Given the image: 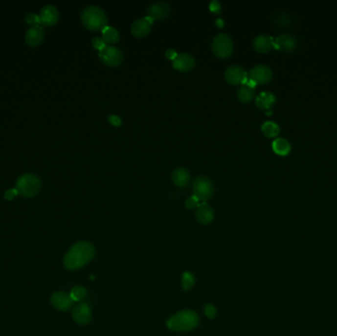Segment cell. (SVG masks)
I'll return each instance as SVG.
<instances>
[{"instance_id": "obj_1", "label": "cell", "mask_w": 337, "mask_h": 336, "mask_svg": "<svg viewBox=\"0 0 337 336\" xmlns=\"http://www.w3.org/2000/svg\"><path fill=\"white\" fill-rule=\"evenodd\" d=\"M94 256V246L88 242H79L65 254L63 264L68 270H77L88 264Z\"/></svg>"}, {"instance_id": "obj_2", "label": "cell", "mask_w": 337, "mask_h": 336, "mask_svg": "<svg viewBox=\"0 0 337 336\" xmlns=\"http://www.w3.org/2000/svg\"><path fill=\"white\" fill-rule=\"evenodd\" d=\"M199 323L198 315L189 310H184L171 316L167 321V327L174 331H189L194 329Z\"/></svg>"}, {"instance_id": "obj_3", "label": "cell", "mask_w": 337, "mask_h": 336, "mask_svg": "<svg viewBox=\"0 0 337 336\" xmlns=\"http://www.w3.org/2000/svg\"><path fill=\"white\" fill-rule=\"evenodd\" d=\"M83 25L90 31H102L108 25V17L106 12L99 6L90 5L83 9L81 13Z\"/></svg>"}, {"instance_id": "obj_4", "label": "cell", "mask_w": 337, "mask_h": 336, "mask_svg": "<svg viewBox=\"0 0 337 336\" xmlns=\"http://www.w3.org/2000/svg\"><path fill=\"white\" fill-rule=\"evenodd\" d=\"M16 189L24 197H34L41 190V179L34 174L23 175L16 181Z\"/></svg>"}, {"instance_id": "obj_5", "label": "cell", "mask_w": 337, "mask_h": 336, "mask_svg": "<svg viewBox=\"0 0 337 336\" xmlns=\"http://www.w3.org/2000/svg\"><path fill=\"white\" fill-rule=\"evenodd\" d=\"M212 50L218 57H229L234 50V42L232 38L224 33L216 35L212 40Z\"/></svg>"}, {"instance_id": "obj_6", "label": "cell", "mask_w": 337, "mask_h": 336, "mask_svg": "<svg viewBox=\"0 0 337 336\" xmlns=\"http://www.w3.org/2000/svg\"><path fill=\"white\" fill-rule=\"evenodd\" d=\"M192 192L199 201H206L211 198L214 193V184L208 178L198 177L192 183Z\"/></svg>"}, {"instance_id": "obj_7", "label": "cell", "mask_w": 337, "mask_h": 336, "mask_svg": "<svg viewBox=\"0 0 337 336\" xmlns=\"http://www.w3.org/2000/svg\"><path fill=\"white\" fill-rule=\"evenodd\" d=\"M99 58L108 66H117L123 60V53L117 46L106 45L99 51Z\"/></svg>"}, {"instance_id": "obj_8", "label": "cell", "mask_w": 337, "mask_h": 336, "mask_svg": "<svg viewBox=\"0 0 337 336\" xmlns=\"http://www.w3.org/2000/svg\"><path fill=\"white\" fill-rule=\"evenodd\" d=\"M247 77L252 80L256 85L257 84H266L271 81L273 77V72L271 68L264 64H257L253 66L248 71Z\"/></svg>"}, {"instance_id": "obj_9", "label": "cell", "mask_w": 337, "mask_h": 336, "mask_svg": "<svg viewBox=\"0 0 337 336\" xmlns=\"http://www.w3.org/2000/svg\"><path fill=\"white\" fill-rule=\"evenodd\" d=\"M224 77L226 81L233 85L244 84L246 79L247 78V72L241 66L238 65H231L224 72Z\"/></svg>"}, {"instance_id": "obj_10", "label": "cell", "mask_w": 337, "mask_h": 336, "mask_svg": "<svg viewBox=\"0 0 337 336\" xmlns=\"http://www.w3.org/2000/svg\"><path fill=\"white\" fill-rule=\"evenodd\" d=\"M173 66L179 71L187 72L193 69L195 66V58L192 54L183 52L178 54V56L173 60Z\"/></svg>"}, {"instance_id": "obj_11", "label": "cell", "mask_w": 337, "mask_h": 336, "mask_svg": "<svg viewBox=\"0 0 337 336\" xmlns=\"http://www.w3.org/2000/svg\"><path fill=\"white\" fill-rule=\"evenodd\" d=\"M297 40L291 34H281L274 40V46L282 51L291 52L297 48Z\"/></svg>"}, {"instance_id": "obj_12", "label": "cell", "mask_w": 337, "mask_h": 336, "mask_svg": "<svg viewBox=\"0 0 337 336\" xmlns=\"http://www.w3.org/2000/svg\"><path fill=\"white\" fill-rule=\"evenodd\" d=\"M50 302L56 310L66 312L71 308L74 301L69 294H66L64 292H56L51 296Z\"/></svg>"}, {"instance_id": "obj_13", "label": "cell", "mask_w": 337, "mask_h": 336, "mask_svg": "<svg viewBox=\"0 0 337 336\" xmlns=\"http://www.w3.org/2000/svg\"><path fill=\"white\" fill-rule=\"evenodd\" d=\"M195 217L200 224L207 225L211 223L212 220L214 219V211L208 203L202 202V203H199L198 206L196 207Z\"/></svg>"}, {"instance_id": "obj_14", "label": "cell", "mask_w": 337, "mask_h": 336, "mask_svg": "<svg viewBox=\"0 0 337 336\" xmlns=\"http://www.w3.org/2000/svg\"><path fill=\"white\" fill-rule=\"evenodd\" d=\"M170 5L165 1L154 2L147 9L148 16H150L154 20H161L166 18L170 14Z\"/></svg>"}, {"instance_id": "obj_15", "label": "cell", "mask_w": 337, "mask_h": 336, "mask_svg": "<svg viewBox=\"0 0 337 336\" xmlns=\"http://www.w3.org/2000/svg\"><path fill=\"white\" fill-rule=\"evenodd\" d=\"M40 19L42 25L53 26L57 23L59 19V12L57 8L53 5H45L40 14Z\"/></svg>"}, {"instance_id": "obj_16", "label": "cell", "mask_w": 337, "mask_h": 336, "mask_svg": "<svg viewBox=\"0 0 337 336\" xmlns=\"http://www.w3.org/2000/svg\"><path fill=\"white\" fill-rule=\"evenodd\" d=\"M72 316L75 322H77L78 324H81V325L87 324L90 322L91 317H92L91 309L86 303L78 304L73 310Z\"/></svg>"}, {"instance_id": "obj_17", "label": "cell", "mask_w": 337, "mask_h": 336, "mask_svg": "<svg viewBox=\"0 0 337 336\" xmlns=\"http://www.w3.org/2000/svg\"><path fill=\"white\" fill-rule=\"evenodd\" d=\"M45 38V31L41 25L32 26L26 33L25 41L30 46L40 45Z\"/></svg>"}, {"instance_id": "obj_18", "label": "cell", "mask_w": 337, "mask_h": 336, "mask_svg": "<svg viewBox=\"0 0 337 336\" xmlns=\"http://www.w3.org/2000/svg\"><path fill=\"white\" fill-rule=\"evenodd\" d=\"M252 45L254 49L258 52H267L274 46V39L268 35H259L257 36L253 42Z\"/></svg>"}, {"instance_id": "obj_19", "label": "cell", "mask_w": 337, "mask_h": 336, "mask_svg": "<svg viewBox=\"0 0 337 336\" xmlns=\"http://www.w3.org/2000/svg\"><path fill=\"white\" fill-rule=\"evenodd\" d=\"M151 26L152 24L146 18H139L132 23L131 33L137 38H143L149 34Z\"/></svg>"}, {"instance_id": "obj_20", "label": "cell", "mask_w": 337, "mask_h": 336, "mask_svg": "<svg viewBox=\"0 0 337 336\" xmlns=\"http://www.w3.org/2000/svg\"><path fill=\"white\" fill-rule=\"evenodd\" d=\"M172 180L179 187H184L189 183L190 173L186 168H176L172 173Z\"/></svg>"}, {"instance_id": "obj_21", "label": "cell", "mask_w": 337, "mask_h": 336, "mask_svg": "<svg viewBox=\"0 0 337 336\" xmlns=\"http://www.w3.org/2000/svg\"><path fill=\"white\" fill-rule=\"evenodd\" d=\"M276 102V97L273 93L263 91L255 98V105L260 110H269Z\"/></svg>"}, {"instance_id": "obj_22", "label": "cell", "mask_w": 337, "mask_h": 336, "mask_svg": "<svg viewBox=\"0 0 337 336\" xmlns=\"http://www.w3.org/2000/svg\"><path fill=\"white\" fill-rule=\"evenodd\" d=\"M273 151L279 156H287L292 149L290 142L283 137H278L272 142Z\"/></svg>"}, {"instance_id": "obj_23", "label": "cell", "mask_w": 337, "mask_h": 336, "mask_svg": "<svg viewBox=\"0 0 337 336\" xmlns=\"http://www.w3.org/2000/svg\"><path fill=\"white\" fill-rule=\"evenodd\" d=\"M102 34H103V39L106 42V44H110V45H113L116 44L119 41V32L117 31V29H115L114 27L112 26H107L102 30Z\"/></svg>"}, {"instance_id": "obj_24", "label": "cell", "mask_w": 337, "mask_h": 336, "mask_svg": "<svg viewBox=\"0 0 337 336\" xmlns=\"http://www.w3.org/2000/svg\"><path fill=\"white\" fill-rule=\"evenodd\" d=\"M261 130L263 134L267 137H276L279 132H280V127L279 125L271 120H267L262 123L261 125Z\"/></svg>"}, {"instance_id": "obj_25", "label": "cell", "mask_w": 337, "mask_h": 336, "mask_svg": "<svg viewBox=\"0 0 337 336\" xmlns=\"http://www.w3.org/2000/svg\"><path fill=\"white\" fill-rule=\"evenodd\" d=\"M255 96V89L247 85H242L238 90V99L242 103H249Z\"/></svg>"}, {"instance_id": "obj_26", "label": "cell", "mask_w": 337, "mask_h": 336, "mask_svg": "<svg viewBox=\"0 0 337 336\" xmlns=\"http://www.w3.org/2000/svg\"><path fill=\"white\" fill-rule=\"evenodd\" d=\"M69 295L74 302H79V301H82L83 299H85V297L87 295V290L83 286H75L71 290Z\"/></svg>"}, {"instance_id": "obj_27", "label": "cell", "mask_w": 337, "mask_h": 336, "mask_svg": "<svg viewBox=\"0 0 337 336\" xmlns=\"http://www.w3.org/2000/svg\"><path fill=\"white\" fill-rule=\"evenodd\" d=\"M194 285V276L186 271L181 276V286L183 290H189Z\"/></svg>"}, {"instance_id": "obj_28", "label": "cell", "mask_w": 337, "mask_h": 336, "mask_svg": "<svg viewBox=\"0 0 337 336\" xmlns=\"http://www.w3.org/2000/svg\"><path fill=\"white\" fill-rule=\"evenodd\" d=\"M199 204V199L197 197H195L194 195L189 196L188 198H186V200L184 201V206L186 209L188 210H192L195 207H197Z\"/></svg>"}, {"instance_id": "obj_29", "label": "cell", "mask_w": 337, "mask_h": 336, "mask_svg": "<svg viewBox=\"0 0 337 336\" xmlns=\"http://www.w3.org/2000/svg\"><path fill=\"white\" fill-rule=\"evenodd\" d=\"M92 45H93V46H94L96 49H99V51L102 50V49L107 45L106 42L104 41V39H103L102 37H96V38H94V39L92 40Z\"/></svg>"}, {"instance_id": "obj_30", "label": "cell", "mask_w": 337, "mask_h": 336, "mask_svg": "<svg viewBox=\"0 0 337 336\" xmlns=\"http://www.w3.org/2000/svg\"><path fill=\"white\" fill-rule=\"evenodd\" d=\"M26 22L30 25H41V19H40V16H38L37 14H34V13H31V14H28L26 16Z\"/></svg>"}, {"instance_id": "obj_31", "label": "cell", "mask_w": 337, "mask_h": 336, "mask_svg": "<svg viewBox=\"0 0 337 336\" xmlns=\"http://www.w3.org/2000/svg\"><path fill=\"white\" fill-rule=\"evenodd\" d=\"M216 308L213 305L210 304H206L204 306V314L206 316H208L209 318H214L216 315Z\"/></svg>"}, {"instance_id": "obj_32", "label": "cell", "mask_w": 337, "mask_h": 336, "mask_svg": "<svg viewBox=\"0 0 337 336\" xmlns=\"http://www.w3.org/2000/svg\"><path fill=\"white\" fill-rule=\"evenodd\" d=\"M108 120L109 122L113 125V126H120L122 124V119L120 116L116 115V114H111L109 117H108Z\"/></svg>"}, {"instance_id": "obj_33", "label": "cell", "mask_w": 337, "mask_h": 336, "mask_svg": "<svg viewBox=\"0 0 337 336\" xmlns=\"http://www.w3.org/2000/svg\"><path fill=\"white\" fill-rule=\"evenodd\" d=\"M19 194L18 190L16 188H11V189H8L5 193H4V197L8 200H12L13 198H15L17 195Z\"/></svg>"}, {"instance_id": "obj_34", "label": "cell", "mask_w": 337, "mask_h": 336, "mask_svg": "<svg viewBox=\"0 0 337 336\" xmlns=\"http://www.w3.org/2000/svg\"><path fill=\"white\" fill-rule=\"evenodd\" d=\"M178 52L175 50V49H173V48H170V49H168L167 51H166V56L168 57V58H170V59H172V60H174L177 56H178Z\"/></svg>"}, {"instance_id": "obj_35", "label": "cell", "mask_w": 337, "mask_h": 336, "mask_svg": "<svg viewBox=\"0 0 337 336\" xmlns=\"http://www.w3.org/2000/svg\"><path fill=\"white\" fill-rule=\"evenodd\" d=\"M210 9H211V11H213V12L219 13V12H220V9H221L220 3L215 0V1H213V2L210 4Z\"/></svg>"}]
</instances>
